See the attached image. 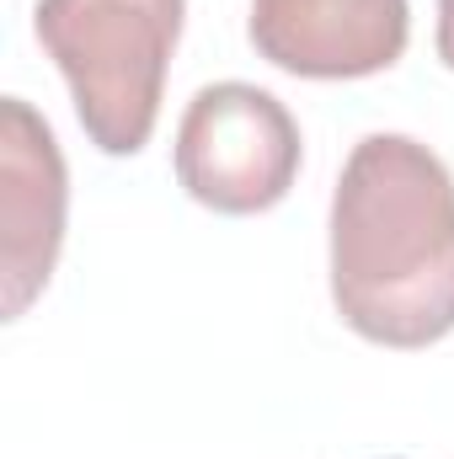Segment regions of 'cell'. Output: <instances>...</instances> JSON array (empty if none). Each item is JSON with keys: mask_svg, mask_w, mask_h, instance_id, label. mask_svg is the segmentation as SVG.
<instances>
[{"mask_svg": "<svg viewBox=\"0 0 454 459\" xmlns=\"http://www.w3.org/2000/svg\"><path fill=\"white\" fill-rule=\"evenodd\" d=\"M251 48L300 81H363L412 38L406 0H251Z\"/></svg>", "mask_w": 454, "mask_h": 459, "instance_id": "cell-5", "label": "cell"}, {"mask_svg": "<svg viewBox=\"0 0 454 459\" xmlns=\"http://www.w3.org/2000/svg\"><path fill=\"white\" fill-rule=\"evenodd\" d=\"M332 305L374 347L454 332V177L412 134H363L332 193Z\"/></svg>", "mask_w": 454, "mask_h": 459, "instance_id": "cell-1", "label": "cell"}, {"mask_svg": "<svg viewBox=\"0 0 454 459\" xmlns=\"http://www.w3.org/2000/svg\"><path fill=\"white\" fill-rule=\"evenodd\" d=\"M300 155V123L273 91L251 81H214L188 102L177 123L171 166L193 204L240 220L267 214L289 198Z\"/></svg>", "mask_w": 454, "mask_h": 459, "instance_id": "cell-3", "label": "cell"}, {"mask_svg": "<svg viewBox=\"0 0 454 459\" xmlns=\"http://www.w3.org/2000/svg\"><path fill=\"white\" fill-rule=\"evenodd\" d=\"M433 43H439V59L454 70V0H439V32H433Z\"/></svg>", "mask_w": 454, "mask_h": 459, "instance_id": "cell-6", "label": "cell"}, {"mask_svg": "<svg viewBox=\"0 0 454 459\" xmlns=\"http://www.w3.org/2000/svg\"><path fill=\"white\" fill-rule=\"evenodd\" d=\"M188 0H38L32 32L59 65L75 117L102 155H139L155 134Z\"/></svg>", "mask_w": 454, "mask_h": 459, "instance_id": "cell-2", "label": "cell"}, {"mask_svg": "<svg viewBox=\"0 0 454 459\" xmlns=\"http://www.w3.org/2000/svg\"><path fill=\"white\" fill-rule=\"evenodd\" d=\"M70 209V171L54 128L32 102H0V283L5 321L27 316V305L48 289Z\"/></svg>", "mask_w": 454, "mask_h": 459, "instance_id": "cell-4", "label": "cell"}]
</instances>
